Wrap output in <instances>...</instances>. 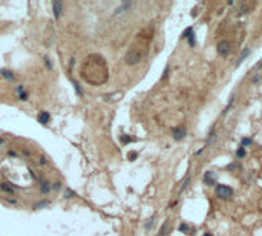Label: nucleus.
I'll list each match as a JSON object with an SVG mask.
<instances>
[{
  "instance_id": "f257e3e1",
  "label": "nucleus",
  "mask_w": 262,
  "mask_h": 236,
  "mask_svg": "<svg viewBox=\"0 0 262 236\" xmlns=\"http://www.w3.org/2000/svg\"><path fill=\"white\" fill-rule=\"evenodd\" d=\"M141 58H143V55H141V52H139V51H137V49H130L129 52L126 54L124 62H126V64L133 66V64H138V63L141 62Z\"/></svg>"
},
{
  "instance_id": "f03ea898",
  "label": "nucleus",
  "mask_w": 262,
  "mask_h": 236,
  "mask_svg": "<svg viewBox=\"0 0 262 236\" xmlns=\"http://www.w3.org/2000/svg\"><path fill=\"white\" fill-rule=\"evenodd\" d=\"M216 195L222 199H227L233 195V189L228 186H224V184H219V186H216Z\"/></svg>"
},
{
  "instance_id": "7ed1b4c3",
  "label": "nucleus",
  "mask_w": 262,
  "mask_h": 236,
  "mask_svg": "<svg viewBox=\"0 0 262 236\" xmlns=\"http://www.w3.org/2000/svg\"><path fill=\"white\" fill-rule=\"evenodd\" d=\"M216 49H218L219 55L227 57L228 54H230V51H232V45H230V42H227V40H221V42L218 43V46H216Z\"/></svg>"
},
{
  "instance_id": "20e7f679",
  "label": "nucleus",
  "mask_w": 262,
  "mask_h": 236,
  "mask_svg": "<svg viewBox=\"0 0 262 236\" xmlns=\"http://www.w3.org/2000/svg\"><path fill=\"white\" fill-rule=\"evenodd\" d=\"M172 135H173V138L176 140V141H181V140L186 138L187 130H186L184 126H178V127H175V129L172 130Z\"/></svg>"
},
{
  "instance_id": "39448f33",
  "label": "nucleus",
  "mask_w": 262,
  "mask_h": 236,
  "mask_svg": "<svg viewBox=\"0 0 262 236\" xmlns=\"http://www.w3.org/2000/svg\"><path fill=\"white\" fill-rule=\"evenodd\" d=\"M204 181H205V184L207 186H215L216 184V175H215V172H205L204 175Z\"/></svg>"
},
{
  "instance_id": "423d86ee",
  "label": "nucleus",
  "mask_w": 262,
  "mask_h": 236,
  "mask_svg": "<svg viewBox=\"0 0 262 236\" xmlns=\"http://www.w3.org/2000/svg\"><path fill=\"white\" fill-rule=\"evenodd\" d=\"M52 9H54V17L60 18L62 11H63V3L62 2H52Z\"/></svg>"
},
{
  "instance_id": "0eeeda50",
  "label": "nucleus",
  "mask_w": 262,
  "mask_h": 236,
  "mask_svg": "<svg viewBox=\"0 0 262 236\" xmlns=\"http://www.w3.org/2000/svg\"><path fill=\"white\" fill-rule=\"evenodd\" d=\"M38 121L42 124H48L49 121H51V115H49V112H40V115H38Z\"/></svg>"
},
{
  "instance_id": "6e6552de",
  "label": "nucleus",
  "mask_w": 262,
  "mask_h": 236,
  "mask_svg": "<svg viewBox=\"0 0 262 236\" xmlns=\"http://www.w3.org/2000/svg\"><path fill=\"white\" fill-rule=\"evenodd\" d=\"M169 227H170V221L166 219V222H164V224L161 225V228H159L158 236H166V235H167V230H169Z\"/></svg>"
},
{
  "instance_id": "1a4fd4ad",
  "label": "nucleus",
  "mask_w": 262,
  "mask_h": 236,
  "mask_svg": "<svg viewBox=\"0 0 262 236\" xmlns=\"http://www.w3.org/2000/svg\"><path fill=\"white\" fill-rule=\"evenodd\" d=\"M51 189H52V186L48 183V181H42V183H40V192L42 193H49Z\"/></svg>"
},
{
  "instance_id": "9d476101",
  "label": "nucleus",
  "mask_w": 262,
  "mask_h": 236,
  "mask_svg": "<svg viewBox=\"0 0 262 236\" xmlns=\"http://www.w3.org/2000/svg\"><path fill=\"white\" fill-rule=\"evenodd\" d=\"M0 189H2L3 192H8V193H14V186L12 184H9V183H2L0 184Z\"/></svg>"
},
{
  "instance_id": "9b49d317",
  "label": "nucleus",
  "mask_w": 262,
  "mask_h": 236,
  "mask_svg": "<svg viewBox=\"0 0 262 236\" xmlns=\"http://www.w3.org/2000/svg\"><path fill=\"white\" fill-rule=\"evenodd\" d=\"M0 75H2L3 78H6V80H14V74H12L11 71H8V69H0Z\"/></svg>"
},
{
  "instance_id": "f8f14e48",
  "label": "nucleus",
  "mask_w": 262,
  "mask_h": 236,
  "mask_svg": "<svg viewBox=\"0 0 262 236\" xmlns=\"http://www.w3.org/2000/svg\"><path fill=\"white\" fill-rule=\"evenodd\" d=\"M130 6H132V3H124V5H121L120 8L115 9V16H118V14H121V12H124L126 9H129Z\"/></svg>"
},
{
  "instance_id": "ddd939ff",
  "label": "nucleus",
  "mask_w": 262,
  "mask_h": 236,
  "mask_svg": "<svg viewBox=\"0 0 262 236\" xmlns=\"http://www.w3.org/2000/svg\"><path fill=\"white\" fill-rule=\"evenodd\" d=\"M248 54H250V49H244V52H242V55H241V57L238 58V63H236V66H239L241 63H242V62H244V58H245V57L248 55Z\"/></svg>"
},
{
  "instance_id": "4468645a",
  "label": "nucleus",
  "mask_w": 262,
  "mask_h": 236,
  "mask_svg": "<svg viewBox=\"0 0 262 236\" xmlns=\"http://www.w3.org/2000/svg\"><path fill=\"white\" fill-rule=\"evenodd\" d=\"M248 8H250V6H248V5H242V6H239V8H238V16H242V14H245V12L248 11Z\"/></svg>"
},
{
  "instance_id": "2eb2a0df",
  "label": "nucleus",
  "mask_w": 262,
  "mask_h": 236,
  "mask_svg": "<svg viewBox=\"0 0 262 236\" xmlns=\"http://www.w3.org/2000/svg\"><path fill=\"white\" fill-rule=\"evenodd\" d=\"M236 157H238V158H244V157H245V149H244L242 146H241L239 149L236 150Z\"/></svg>"
},
{
  "instance_id": "dca6fc26",
  "label": "nucleus",
  "mask_w": 262,
  "mask_h": 236,
  "mask_svg": "<svg viewBox=\"0 0 262 236\" xmlns=\"http://www.w3.org/2000/svg\"><path fill=\"white\" fill-rule=\"evenodd\" d=\"M192 34H193V28H187V29L183 32V35H181V37H183V38H187V37H190Z\"/></svg>"
},
{
  "instance_id": "f3484780",
  "label": "nucleus",
  "mask_w": 262,
  "mask_h": 236,
  "mask_svg": "<svg viewBox=\"0 0 262 236\" xmlns=\"http://www.w3.org/2000/svg\"><path fill=\"white\" fill-rule=\"evenodd\" d=\"M153 224H155V216H152V218L149 219V222H146V228H147V230H150Z\"/></svg>"
},
{
  "instance_id": "a211bd4d",
  "label": "nucleus",
  "mask_w": 262,
  "mask_h": 236,
  "mask_svg": "<svg viewBox=\"0 0 262 236\" xmlns=\"http://www.w3.org/2000/svg\"><path fill=\"white\" fill-rule=\"evenodd\" d=\"M137 157H138V153H137V152H129V153H127V158H129L130 161H135Z\"/></svg>"
},
{
  "instance_id": "6ab92c4d",
  "label": "nucleus",
  "mask_w": 262,
  "mask_h": 236,
  "mask_svg": "<svg viewBox=\"0 0 262 236\" xmlns=\"http://www.w3.org/2000/svg\"><path fill=\"white\" fill-rule=\"evenodd\" d=\"M187 42H189L190 46H195V45H196V42H195V34H192L190 37H187Z\"/></svg>"
},
{
  "instance_id": "aec40b11",
  "label": "nucleus",
  "mask_w": 262,
  "mask_h": 236,
  "mask_svg": "<svg viewBox=\"0 0 262 236\" xmlns=\"http://www.w3.org/2000/svg\"><path fill=\"white\" fill-rule=\"evenodd\" d=\"M130 141H132V138H130V137H127V135H121V143L127 144V143H130Z\"/></svg>"
},
{
  "instance_id": "412c9836",
  "label": "nucleus",
  "mask_w": 262,
  "mask_h": 236,
  "mask_svg": "<svg viewBox=\"0 0 262 236\" xmlns=\"http://www.w3.org/2000/svg\"><path fill=\"white\" fill-rule=\"evenodd\" d=\"M253 143L251 141V138H242V147H245V146H250Z\"/></svg>"
},
{
  "instance_id": "4be33fe9",
  "label": "nucleus",
  "mask_w": 262,
  "mask_h": 236,
  "mask_svg": "<svg viewBox=\"0 0 262 236\" xmlns=\"http://www.w3.org/2000/svg\"><path fill=\"white\" fill-rule=\"evenodd\" d=\"M18 98L22 100V101H26V100H28V94H26V92H20V94H18Z\"/></svg>"
},
{
  "instance_id": "5701e85b",
  "label": "nucleus",
  "mask_w": 262,
  "mask_h": 236,
  "mask_svg": "<svg viewBox=\"0 0 262 236\" xmlns=\"http://www.w3.org/2000/svg\"><path fill=\"white\" fill-rule=\"evenodd\" d=\"M259 80H261V74H258V75H254V77L251 78V83H253V84H258Z\"/></svg>"
},
{
  "instance_id": "b1692460",
  "label": "nucleus",
  "mask_w": 262,
  "mask_h": 236,
  "mask_svg": "<svg viewBox=\"0 0 262 236\" xmlns=\"http://www.w3.org/2000/svg\"><path fill=\"white\" fill-rule=\"evenodd\" d=\"M74 87H75V91H77V94H78V95H81V94H83V91L80 89V84H78L77 82H74Z\"/></svg>"
},
{
  "instance_id": "393cba45",
  "label": "nucleus",
  "mask_w": 262,
  "mask_h": 236,
  "mask_svg": "<svg viewBox=\"0 0 262 236\" xmlns=\"http://www.w3.org/2000/svg\"><path fill=\"white\" fill-rule=\"evenodd\" d=\"M52 189H54V190H60V189H62V183H60V181H57V183H54Z\"/></svg>"
},
{
  "instance_id": "a878e982",
  "label": "nucleus",
  "mask_w": 262,
  "mask_h": 236,
  "mask_svg": "<svg viewBox=\"0 0 262 236\" xmlns=\"http://www.w3.org/2000/svg\"><path fill=\"white\" fill-rule=\"evenodd\" d=\"M49 204V201H43V202H38V204L35 206V208H40V207H45V206H48Z\"/></svg>"
},
{
  "instance_id": "bb28decb",
  "label": "nucleus",
  "mask_w": 262,
  "mask_h": 236,
  "mask_svg": "<svg viewBox=\"0 0 262 236\" xmlns=\"http://www.w3.org/2000/svg\"><path fill=\"white\" fill-rule=\"evenodd\" d=\"M45 63H46V66H48L49 69H52V63H51V60L48 57H45Z\"/></svg>"
},
{
  "instance_id": "cd10ccee",
  "label": "nucleus",
  "mask_w": 262,
  "mask_h": 236,
  "mask_svg": "<svg viewBox=\"0 0 262 236\" xmlns=\"http://www.w3.org/2000/svg\"><path fill=\"white\" fill-rule=\"evenodd\" d=\"M72 196H74V192H72V190H66L64 198H72Z\"/></svg>"
},
{
  "instance_id": "c85d7f7f",
  "label": "nucleus",
  "mask_w": 262,
  "mask_h": 236,
  "mask_svg": "<svg viewBox=\"0 0 262 236\" xmlns=\"http://www.w3.org/2000/svg\"><path fill=\"white\" fill-rule=\"evenodd\" d=\"M179 228H181L183 232H187V230H189V227H187L186 224H181V227H179Z\"/></svg>"
},
{
  "instance_id": "c756f323",
  "label": "nucleus",
  "mask_w": 262,
  "mask_h": 236,
  "mask_svg": "<svg viewBox=\"0 0 262 236\" xmlns=\"http://www.w3.org/2000/svg\"><path fill=\"white\" fill-rule=\"evenodd\" d=\"M40 163H42V164H46L48 161H46V158H45V157H42V158H40Z\"/></svg>"
},
{
  "instance_id": "7c9ffc66",
  "label": "nucleus",
  "mask_w": 262,
  "mask_h": 236,
  "mask_svg": "<svg viewBox=\"0 0 262 236\" xmlns=\"http://www.w3.org/2000/svg\"><path fill=\"white\" fill-rule=\"evenodd\" d=\"M204 236H212V233H205Z\"/></svg>"
}]
</instances>
